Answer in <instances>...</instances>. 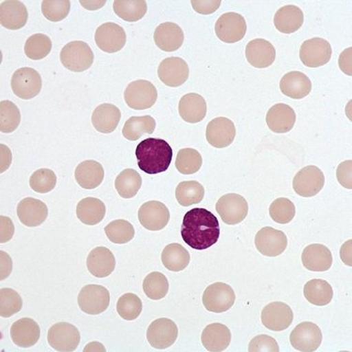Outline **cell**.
<instances>
[{
  "label": "cell",
  "mask_w": 352,
  "mask_h": 352,
  "mask_svg": "<svg viewBox=\"0 0 352 352\" xmlns=\"http://www.w3.org/2000/svg\"><path fill=\"white\" fill-rule=\"evenodd\" d=\"M182 240L195 250L212 248L219 240L220 225L217 217L202 208L186 212L182 221Z\"/></svg>",
  "instance_id": "obj_1"
},
{
  "label": "cell",
  "mask_w": 352,
  "mask_h": 352,
  "mask_svg": "<svg viewBox=\"0 0 352 352\" xmlns=\"http://www.w3.org/2000/svg\"><path fill=\"white\" fill-rule=\"evenodd\" d=\"M135 156L140 168L154 175L168 170L173 158V151L166 140L146 138L136 146Z\"/></svg>",
  "instance_id": "obj_2"
},
{
  "label": "cell",
  "mask_w": 352,
  "mask_h": 352,
  "mask_svg": "<svg viewBox=\"0 0 352 352\" xmlns=\"http://www.w3.org/2000/svg\"><path fill=\"white\" fill-rule=\"evenodd\" d=\"M60 61L68 70L81 73L91 68L94 61V54L87 43L74 41L61 49Z\"/></svg>",
  "instance_id": "obj_3"
},
{
  "label": "cell",
  "mask_w": 352,
  "mask_h": 352,
  "mask_svg": "<svg viewBox=\"0 0 352 352\" xmlns=\"http://www.w3.org/2000/svg\"><path fill=\"white\" fill-rule=\"evenodd\" d=\"M158 92L150 81L136 80L128 85L124 91L126 104L130 109L145 110L157 101Z\"/></svg>",
  "instance_id": "obj_4"
},
{
  "label": "cell",
  "mask_w": 352,
  "mask_h": 352,
  "mask_svg": "<svg viewBox=\"0 0 352 352\" xmlns=\"http://www.w3.org/2000/svg\"><path fill=\"white\" fill-rule=\"evenodd\" d=\"M235 300L236 295L232 287L225 283H214L203 293V305L210 312H227L233 307Z\"/></svg>",
  "instance_id": "obj_5"
},
{
  "label": "cell",
  "mask_w": 352,
  "mask_h": 352,
  "mask_svg": "<svg viewBox=\"0 0 352 352\" xmlns=\"http://www.w3.org/2000/svg\"><path fill=\"white\" fill-rule=\"evenodd\" d=\"M77 302L80 309L86 314H102L109 307V292L99 285H87L81 289Z\"/></svg>",
  "instance_id": "obj_6"
},
{
  "label": "cell",
  "mask_w": 352,
  "mask_h": 352,
  "mask_svg": "<svg viewBox=\"0 0 352 352\" xmlns=\"http://www.w3.org/2000/svg\"><path fill=\"white\" fill-rule=\"evenodd\" d=\"M324 184V174L315 166L300 169L293 179V189L302 197H315L322 190Z\"/></svg>",
  "instance_id": "obj_7"
},
{
  "label": "cell",
  "mask_w": 352,
  "mask_h": 352,
  "mask_svg": "<svg viewBox=\"0 0 352 352\" xmlns=\"http://www.w3.org/2000/svg\"><path fill=\"white\" fill-rule=\"evenodd\" d=\"M217 212L223 223L238 225L248 217V203L240 195H225L217 203Z\"/></svg>",
  "instance_id": "obj_8"
},
{
  "label": "cell",
  "mask_w": 352,
  "mask_h": 352,
  "mask_svg": "<svg viewBox=\"0 0 352 352\" xmlns=\"http://www.w3.org/2000/svg\"><path fill=\"white\" fill-rule=\"evenodd\" d=\"M248 30L245 19L237 12L221 15L215 24V33L222 42L235 43L243 40Z\"/></svg>",
  "instance_id": "obj_9"
},
{
  "label": "cell",
  "mask_w": 352,
  "mask_h": 352,
  "mask_svg": "<svg viewBox=\"0 0 352 352\" xmlns=\"http://www.w3.org/2000/svg\"><path fill=\"white\" fill-rule=\"evenodd\" d=\"M80 339V333L70 323H56L49 329L48 343L56 351H74L79 346Z\"/></svg>",
  "instance_id": "obj_10"
},
{
  "label": "cell",
  "mask_w": 352,
  "mask_h": 352,
  "mask_svg": "<svg viewBox=\"0 0 352 352\" xmlns=\"http://www.w3.org/2000/svg\"><path fill=\"white\" fill-rule=\"evenodd\" d=\"M12 89L17 97L30 100L42 89V77L32 68L18 69L12 77Z\"/></svg>",
  "instance_id": "obj_11"
},
{
  "label": "cell",
  "mask_w": 352,
  "mask_h": 352,
  "mask_svg": "<svg viewBox=\"0 0 352 352\" xmlns=\"http://www.w3.org/2000/svg\"><path fill=\"white\" fill-rule=\"evenodd\" d=\"M322 342V333L315 323L305 321L300 323L290 333V344L298 351H317Z\"/></svg>",
  "instance_id": "obj_12"
},
{
  "label": "cell",
  "mask_w": 352,
  "mask_h": 352,
  "mask_svg": "<svg viewBox=\"0 0 352 352\" xmlns=\"http://www.w3.org/2000/svg\"><path fill=\"white\" fill-rule=\"evenodd\" d=\"M330 43L321 38H313L302 43L300 49V58L305 66L318 68L324 66L331 60Z\"/></svg>",
  "instance_id": "obj_13"
},
{
  "label": "cell",
  "mask_w": 352,
  "mask_h": 352,
  "mask_svg": "<svg viewBox=\"0 0 352 352\" xmlns=\"http://www.w3.org/2000/svg\"><path fill=\"white\" fill-rule=\"evenodd\" d=\"M179 330L176 323L169 318L154 320L146 331V338L154 349H166L173 345L178 338Z\"/></svg>",
  "instance_id": "obj_14"
},
{
  "label": "cell",
  "mask_w": 352,
  "mask_h": 352,
  "mask_svg": "<svg viewBox=\"0 0 352 352\" xmlns=\"http://www.w3.org/2000/svg\"><path fill=\"white\" fill-rule=\"evenodd\" d=\"M138 219L146 230L159 231L168 226L170 219L168 208L160 201L144 203L138 210Z\"/></svg>",
  "instance_id": "obj_15"
},
{
  "label": "cell",
  "mask_w": 352,
  "mask_h": 352,
  "mask_svg": "<svg viewBox=\"0 0 352 352\" xmlns=\"http://www.w3.org/2000/svg\"><path fill=\"white\" fill-rule=\"evenodd\" d=\"M95 43L105 53H117L124 47L126 33L115 23H104L95 32Z\"/></svg>",
  "instance_id": "obj_16"
},
{
  "label": "cell",
  "mask_w": 352,
  "mask_h": 352,
  "mask_svg": "<svg viewBox=\"0 0 352 352\" xmlns=\"http://www.w3.org/2000/svg\"><path fill=\"white\" fill-rule=\"evenodd\" d=\"M255 244L256 249L262 255L277 256L286 251L287 238L283 231L266 227L256 233Z\"/></svg>",
  "instance_id": "obj_17"
},
{
  "label": "cell",
  "mask_w": 352,
  "mask_h": 352,
  "mask_svg": "<svg viewBox=\"0 0 352 352\" xmlns=\"http://www.w3.org/2000/svg\"><path fill=\"white\" fill-rule=\"evenodd\" d=\"M293 318L292 308L281 302L267 305L261 313L262 324L274 331L287 330L292 325Z\"/></svg>",
  "instance_id": "obj_18"
},
{
  "label": "cell",
  "mask_w": 352,
  "mask_h": 352,
  "mask_svg": "<svg viewBox=\"0 0 352 352\" xmlns=\"http://www.w3.org/2000/svg\"><path fill=\"white\" fill-rule=\"evenodd\" d=\"M189 73L188 64L177 56L166 58L158 67L159 78L168 87H181L188 79Z\"/></svg>",
  "instance_id": "obj_19"
},
{
  "label": "cell",
  "mask_w": 352,
  "mask_h": 352,
  "mask_svg": "<svg viewBox=\"0 0 352 352\" xmlns=\"http://www.w3.org/2000/svg\"><path fill=\"white\" fill-rule=\"evenodd\" d=\"M235 136V125L232 120L227 118H217L210 122L207 126V141L214 148H227L233 143Z\"/></svg>",
  "instance_id": "obj_20"
},
{
  "label": "cell",
  "mask_w": 352,
  "mask_h": 352,
  "mask_svg": "<svg viewBox=\"0 0 352 352\" xmlns=\"http://www.w3.org/2000/svg\"><path fill=\"white\" fill-rule=\"evenodd\" d=\"M248 63L256 68H268L276 60V51L274 46L264 38H255L248 43L245 49Z\"/></svg>",
  "instance_id": "obj_21"
},
{
  "label": "cell",
  "mask_w": 352,
  "mask_h": 352,
  "mask_svg": "<svg viewBox=\"0 0 352 352\" xmlns=\"http://www.w3.org/2000/svg\"><path fill=\"white\" fill-rule=\"evenodd\" d=\"M154 42L164 52H174L182 47L184 42V33L182 28L175 23L166 22L156 28Z\"/></svg>",
  "instance_id": "obj_22"
},
{
  "label": "cell",
  "mask_w": 352,
  "mask_h": 352,
  "mask_svg": "<svg viewBox=\"0 0 352 352\" xmlns=\"http://www.w3.org/2000/svg\"><path fill=\"white\" fill-rule=\"evenodd\" d=\"M16 212L20 222L30 228L38 227L48 217L47 206L33 197H27L20 201Z\"/></svg>",
  "instance_id": "obj_23"
},
{
  "label": "cell",
  "mask_w": 352,
  "mask_h": 352,
  "mask_svg": "<svg viewBox=\"0 0 352 352\" xmlns=\"http://www.w3.org/2000/svg\"><path fill=\"white\" fill-rule=\"evenodd\" d=\"M270 130L276 133H286L292 130L296 122V113L286 104H277L269 109L266 116Z\"/></svg>",
  "instance_id": "obj_24"
},
{
  "label": "cell",
  "mask_w": 352,
  "mask_h": 352,
  "mask_svg": "<svg viewBox=\"0 0 352 352\" xmlns=\"http://www.w3.org/2000/svg\"><path fill=\"white\" fill-rule=\"evenodd\" d=\"M28 18V10L21 1L7 0L0 5V23L7 30L24 28Z\"/></svg>",
  "instance_id": "obj_25"
},
{
  "label": "cell",
  "mask_w": 352,
  "mask_h": 352,
  "mask_svg": "<svg viewBox=\"0 0 352 352\" xmlns=\"http://www.w3.org/2000/svg\"><path fill=\"white\" fill-rule=\"evenodd\" d=\"M87 267L92 276L98 278H104L114 272L115 256L109 248L100 246L89 253L87 258Z\"/></svg>",
  "instance_id": "obj_26"
},
{
  "label": "cell",
  "mask_w": 352,
  "mask_h": 352,
  "mask_svg": "<svg viewBox=\"0 0 352 352\" xmlns=\"http://www.w3.org/2000/svg\"><path fill=\"white\" fill-rule=\"evenodd\" d=\"M304 266L312 272H326L333 264V255L330 249L323 244H310L302 254Z\"/></svg>",
  "instance_id": "obj_27"
},
{
  "label": "cell",
  "mask_w": 352,
  "mask_h": 352,
  "mask_svg": "<svg viewBox=\"0 0 352 352\" xmlns=\"http://www.w3.org/2000/svg\"><path fill=\"white\" fill-rule=\"evenodd\" d=\"M41 336L38 323L30 318L15 321L11 328V338L15 345L21 348L34 346Z\"/></svg>",
  "instance_id": "obj_28"
},
{
  "label": "cell",
  "mask_w": 352,
  "mask_h": 352,
  "mask_svg": "<svg viewBox=\"0 0 352 352\" xmlns=\"http://www.w3.org/2000/svg\"><path fill=\"white\" fill-rule=\"evenodd\" d=\"M280 89L283 94L292 99H304L310 94L312 82L309 77L300 72H289L282 77Z\"/></svg>",
  "instance_id": "obj_29"
},
{
  "label": "cell",
  "mask_w": 352,
  "mask_h": 352,
  "mask_svg": "<svg viewBox=\"0 0 352 352\" xmlns=\"http://www.w3.org/2000/svg\"><path fill=\"white\" fill-rule=\"evenodd\" d=\"M179 113L184 122L199 123L206 117L207 102L201 95L185 94L179 101Z\"/></svg>",
  "instance_id": "obj_30"
},
{
  "label": "cell",
  "mask_w": 352,
  "mask_h": 352,
  "mask_svg": "<svg viewBox=\"0 0 352 352\" xmlns=\"http://www.w3.org/2000/svg\"><path fill=\"white\" fill-rule=\"evenodd\" d=\"M122 119V112L111 104H104L96 107L92 113V125L98 132L110 133L117 129Z\"/></svg>",
  "instance_id": "obj_31"
},
{
  "label": "cell",
  "mask_w": 352,
  "mask_h": 352,
  "mask_svg": "<svg viewBox=\"0 0 352 352\" xmlns=\"http://www.w3.org/2000/svg\"><path fill=\"white\" fill-rule=\"evenodd\" d=\"M201 341L204 348L210 352L226 351L231 342V333L227 326L221 323L208 325L202 331Z\"/></svg>",
  "instance_id": "obj_32"
},
{
  "label": "cell",
  "mask_w": 352,
  "mask_h": 352,
  "mask_svg": "<svg viewBox=\"0 0 352 352\" xmlns=\"http://www.w3.org/2000/svg\"><path fill=\"white\" fill-rule=\"evenodd\" d=\"M304 12L299 7L287 5L280 8L274 15V23L278 32L292 34L299 30L304 24Z\"/></svg>",
  "instance_id": "obj_33"
},
{
  "label": "cell",
  "mask_w": 352,
  "mask_h": 352,
  "mask_svg": "<svg viewBox=\"0 0 352 352\" xmlns=\"http://www.w3.org/2000/svg\"><path fill=\"white\" fill-rule=\"evenodd\" d=\"M74 177L77 184L82 188L91 190L97 188L102 184L104 178V170L101 164L96 161L87 160L82 162L77 166Z\"/></svg>",
  "instance_id": "obj_34"
},
{
  "label": "cell",
  "mask_w": 352,
  "mask_h": 352,
  "mask_svg": "<svg viewBox=\"0 0 352 352\" xmlns=\"http://www.w3.org/2000/svg\"><path fill=\"white\" fill-rule=\"evenodd\" d=\"M107 213L104 202L94 197H87L77 204V218L87 226H95L102 222Z\"/></svg>",
  "instance_id": "obj_35"
},
{
  "label": "cell",
  "mask_w": 352,
  "mask_h": 352,
  "mask_svg": "<svg viewBox=\"0 0 352 352\" xmlns=\"http://www.w3.org/2000/svg\"><path fill=\"white\" fill-rule=\"evenodd\" d=\"M305 299L317 307H325L330 304L333 297V290L327 281L313 279L307 282L304 287Z\"/></svg>",
  "instance_id": "obj_36"
},
{
  "label": "cell",
  "mask_w": 352,
  "mask_h": 352,
  "mask_svg": "<svg viewBox=\"0 0 352 352\" xmlns=\"http://www.w3.org/2000/svg\"><path fill=\"white\" fill-rule=\"evenodd\" d=\"M162 262L171 272L184 271L190 263L189 252L179 243H171L164 248Z\"/></svg>",
  "instance_id": "obj_37"
},
{
  "label": "cell",
  "mask_w": 352,
  "mask_h": 352,
  "mask_svg": "<svg viewBox=\"0 0 352 352\" xmlns=\"http://www.w3.org/2000/svg\"><path fill=\"white\" fill-rule=\"evenodd\" d=\"M156 128V122L151 116L130 118L123 126L122 135L126 140L136 141L144 135L153 133Z\"/></svg>",
  "instance_id": "obj_38"
},
{
  "label": "cell",
  "mask_w": 352,
  "mask_h": 352,
  "mask_svg": "<svg viewBox=\"0 0 352 352\" xmlns=\"http://www.w3.org/2000/svg\"><path fill=\"white\" fill-rule=\"evenodd\" d=\"M113 9L124 21L138 22L145 16L148 5L144 0H116Z\"/></svg>",
  "instance_id": "obj_39"
},
{
  "label": "cell",
  "mask_w": 352,
  "mask_h": 352,
  "mask_svg": "<svg viewBox=\"0 0 352 352\" xmlns=\"http://www.w3.org/2000/svg\"><path fill=\"white\" fill-rule=\"evenodd\" d=\"M142 185V178L135 169H124L115 181L117 192L123 199H132L138 195Z\"/></svg>",
  "instance_id": "obj_40"
},
{
  "label": "cell",
  "mask_w": 352,
  "mask_h": 352,
  "mask_svg": "<svg viewBox=\"0 0 352 352\" xmlns=\"http://www.w3.org/2000/svg\"><path fill=\"white\" fill-rule=\"evenodd\" d=\"M205 189L197 181L182 182L177 186L176 199L184 207L199 204L204 199Z\"/></svg>",
  "instance_id": "obj_41"
},
{
  "label": "cell",
  "mask_w": 352,
  "mask_h": 352,
  "mask_svg": "<svg viewBox=\"0 0 352 352\" xmlns=\"http://www.w3.org/2000/svg\"><path fill=\"white\" fill-rule=\"evenodd\" d=\"M143 289L146 296L150 298L151 300L163 299L168 293V280L161 272H151L144 279Z\"/></svg>",
  "instance_id": "obj_42"
},
{
  "label": "cell",
  "mask_w": 352,
  "mask_h": 352,
  "mask_svg": "<svg viewBox=\"0 0 352 352\" xmlns=\"http://www.w3.org/2000/svg\"><path fill=\"white\" fill-rule=\"evenodd\" d=\"M51 49V38L41 33L30 36L25 43V56L33 60H40L46 58L50 54Z\"/></svg>",
  "instance_id": "obj_43"
},
{
  "label": "cell",
  "mask_w": 352,
  "mask_h": 352,
  "mask_svg": "<svg viewBox=\"0 0 352 352\" xmlns=\"http://www.w3.org/2000/svg\"><path fill=\"white\" fill-rule=\"evenodd\" d=\"M104 232L110 241L116 244L129 243L135 237V228L128 221L119 219L113 221L104 228Z\"/></svg>",
  "instance_id": "obj_44"
},
{
  "label": "cell",
  "mask_w": 352,
  "mask_h": 352,
  "mask_svg": "<svg viewBox=\"0 0 352 352\" xmlns=\"http://www.w3.org/2000/svg\"><path fill=\"white\" fill-rule=\"evenodd\" d=\"M202 166L201 154L195 148H182L176 159V168L179 173L192 175L197 173Z\"/></svg>",
  "instance_id": "obj_45"
},
{
  "label": "cell",
  "mask_w": 352,
  "mask_h": 352,
  "mask_svg": "<svg viewBox=\"0 0 352 352\" xmlns=\"http://www.w3.org/2000/svg\"><path fill=\"white\" fill-rule=\"evenodd\" d=\"M21 122V114L16 105L10 101L0 102V131L3 133L14 132Z\"/></svg>",
  "instance_id": "obj_46"
},
{
  "label": "cell",
  "mask_w": 352,
  "mask_h": 352,
  "mask_svg": "<svg viewBox=\"0 0 352 352\" xmlns=\"http://www.w3.org/2000/svg\"><path fill=\"white\" fill-rule=\"evenodd\" d=\"M142 300L133 293H126L118 300V314L125 320H135L142 312Z\"/></svg>",
  "instance_id": "obj_47"
},
{
  "label": "cell",
  "mask_w": 352,
  "mask_h": 352,
  "mask_svg": "<svg viewBox=\"0 0 352 352\" xmlns=\"http://www.w3.org/2000/svg\"><path fill=\"white\" fill-rule=\"evenodd\" d=\"M270 215L274 222L286 225L292 222L296 214V209L292 201L286 197H280L274 200L270 206Z\"/></svg>",
  "instance_id": "obj_48"
},
{
  "label": "cell",
  "mask_w": 352,
  "mask_h": 352,
  "mask_svg": "<svg viewBox=\"0 0 352 352\" xmlns=\"http://www.w3.org/2000/svg\"><path fill=\"white\" fill-rule=\"evenodd\" d=\"M22 298L15 290H0V315L2 318H10L17 314L22 309Z\"/></svg>",
  "instance_id": "obj_49"
},
{
  "label": "cell",
  "mask_w": 352,
  "mask_h": 352,
  "mask_svg": "<svg viewBox=\"0 0 352 352\" xmlns=\"http://www.w3.org/2000/svg\"><path fill=\"white\" fill-rule=\"evenodd\" d=\"M30 185L33 191L40 194L52 191L56 185L55 172L48 168L38 169L30 177Z\"/></svg>",
  "instance_id": "obj_50"
},
{
  "label": "cell",
  "mask_w": 352,
  "mask_h": 352,
  "mask_svg": "<svg viewBox=\"0 0 352 352\" xmlns=\"http://www.w3.org/2000/svg\"><path fill=\"white\" fill-rule=\"evenodd\" d=\"M70 9L69 0H45L42 3L43 14L51 22L63 21L68 16Z\"/></svg>",
  "instance_id": "obj_51"
},
{
  "label": "cell",
  "mask_w": 352,
  "mask_h": 352,
  "mask_svg": "<svg viewBox=\"0 0 352 352\" xmlns=\"http://www.w3.org/2000/svg\"><path fill=\"white\" fill-rule=\"evenodd\" d=\"M249 352H278V344L272 336L261 335L252 339L248 346Z\"/></svg>",
  "instance_id": "obj_52"
},
{
  "label": "cell",
  "mask_w": 352,
  "mask_h": 352,
  "mask_svg": "<svg viewBox=\"0 0 352 352\" xmlns=\"http://www.w3.org/2000/svg\"><path fill=\"white\" fill-rule=\"evenodd\" d=\"M336 177L339 184L346 189L352 188V161L348 160L339 164L336 169Z\"/></svg>",
  "instance_id": "obj_53"
},
{
  "label": "cell",
  "mask_w": 352,
  "mask_h": 352,
  "mask_svg": "<svg viewBox=\"0 0 352 352\" xmlns=\"http://www.w3.org/2000/svg\"><path fill=\"white\" fill-rule=\"evenodd\" d=\"M192 8L195 12H199L200 14H212L213 12H217L219 9L221 1L220 0H192L191 1Z\"/></svg>",
  "instance_id": "obj_54"
},
{
  "label": "cell",
  "mask_w": 352,
  "mask_h": 352,
  "mask_svg": "<svg viewBox=\"0 0 352 352\" xmlns=\"http://www.w3.org/2000/svg\"><path fill=\"white\" fill-rule=\"evenodd\" d=\"M1 233H0V243H5L12 240L14 234V226L9 217H1Z\"/></svg>",
  "instance_id": "obj_55"
},
{
  "label": "cell",
  "mask_w": 352,
  "mask_h": 352,
  "mask_svg": "<svg viewBox=\"0 0 352 352\" xmlns=\"http://www.w3.org/2000/svg\"><path fill=\"white\" fill-rule=\"evenodd\" d=\"M351 52L352 48L349 47L346 49L343 53H341L340 58H339V67L341 71L344 72L348 76H351Z\"/></svg>",
  "instance_id": "obj_56"
},
{
  "label": "cell",
  "mask_w": 352,
  "mask_h": 352,
  "mask_svg": "<svg viewBox=\"0 0 352 352\" xmlns=\"http://www.w3.org/2000/svg\"><path fill=\"white\" fill-rule=\"evenodd\" d=\"M12 270V259L5 252L1 251V280L7 278Z\"/></svg>",
  "instance_id": "obj_57"
},
{
  "label": "cell",
  "mask_w": 352,
  "mask_h": 352,
  "mask_svg": "<svg viewBox=\"0 0 352 352\" xmlns=\"http://www.w3.org/2000/svg\"><path fill=\"white\" fill-rule=\"evenodd\" d=\"M351 246H352V241L349 240L346 241L345 244L341 248L340 250V256L342 261H343L344 263L346 265L351 267L352 265L351 262Z\"/></svg>",
  "instance_id": "obj_58"
},
{
  "label": "cell",
  "mask_w": 352,
  "mask_h": 352,
  "mask_svg": "<svg viewBox=\"0 0 352 352\" xmlns=\"http://www.w3.org/2000/svg\"><path fill=\"white\" fill-rule=\"evenodd\" d=\"M84 351H107L104 346L101 345V344L98 343V342H92V343L89 344V346H87L86 348L84 349Z\"/></svg>",
  "instance_id": "obj_59"
}]
</instances>
